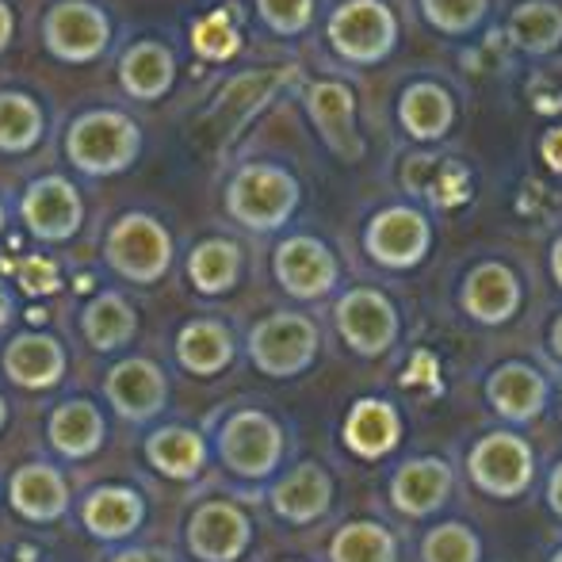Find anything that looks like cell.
I'll use <instances>...</instances> for the list:
<instances>
[{"label": "cell", "mask_w": 562, "mask_h": 562, "mask_svg": "<svg viewBox=\"0 0 562 562\" xmlns=\"http://www.w3.org/2000/svg\"><path fill=\"white\" fill-rule=\"evenodd\" d=\"M8 38H12V15H8V8L0 4V50L8 46Z\"/></svg>", "instance_id": "obj_45"}, {"label": "cell", "mask_w": 562, "mask_h": 562, "mask_svg": "<svg viewBox=\"0 0 562 562\" xmlns=\"http://www.w3.org/2000/svg\"><path fill=\"white\" fill-rule=\"evenodd\" d=\"M329 562H398V540L375 520H352L329 543Z\"/></svg>", "instance_id": "obj_28"}, {"label": "cell", "mask_w": 562, "mask_h": 562, "mask_svg": "<svg viewBox=\"0 0 562 562\" xmlns=\"http://www.w3.org/2000/svg\"><path fill=\"white\" fill-rule=\"evenodd\" d=\"M20 288L27 295H50L58 288V265L46 257H27L20 265Z\"/></svg>", "instance_id": "obj_39"}, {"label": "cell", "mask_w": 562, "mask_h": 562, "mask_svg": "<svg viewBox=\"0 0 562 562\" xmlns=\"http://www.w3.org/2000/svg\"><path fill=\"white\" fill-rule=\"evenodd\" d=\"M177 356L180 368L192 371V375H218L234 360V337H229L223 322H188L177 337Z\"/></svg>", "instance_id": "obj_26"}, {"label": "cell", "mask_w": 562, "mask_h": 562, "mask_svg": "<svg viewBox=\"0 0 562 562\" xmlns=\"http://www.w3.org/2000/svg\"><path fill=\"white\" fill-rule=\"evenodd\" d=\"M46 432H50V445L58 456L89 459L104 445V417H100V409L92 402L74 398L54 409L50 422H46Z\"/></svg>", "instance_id": "obj_24"}, {"label": "cell", "mask_w": 562, "mask_h": 562, "mask_svg": "<svg viewBox=\"0 0 562 562\" xmlns=\"http://www.w3.org/2000/svg\"><path fill=\"white\" fill-rule=\"evenodd\" d=\"M402 440V417L391 402L383 398H360L348 409L345 422V445L360 459H383L398 448Z\"/></svg>", "instance_id": "obj_23"}, {"label": "cell", "mask_w": 562, "mask_h": 562, "mask_svg": "<svg viewBox=\"0 0 562 562\" xmlns=\"http://www.w3.org/2000/svg\"><path fill=\"white\" fill-rule=\"evenodd\" d=\"M249 356L265 375L291 379L311 368L318 356V329L303 314H272L252 326Z\"/></svg>", "instance_id": "obj_3"}, {"label": "cell", "mask_w": 562, "mask_h": 562, "mask_svg": "<svg viewBox=\"0 0 562 562\" xmlns=\"http://www.w3.org/2000/svg\"><path fill=\"white\" fill-rule=\"evenodd\" d=\"M463 306L474 322L502 326L517 314L520 306V283L505 265H479L463 283Z\"/></svg>", "instance_id": "obj_21"}, {"label": "cell", "mask_w": 562, "mask_h": 562, "mask_svg": "<svg viewBox=\"0 0 562 562\" xmlns=\"http://www.w3.org/2000/svg\"><path fill=\"white\" fill-rule=\"evenodd\" d=\"M252 540V525L237 505L207 502L188 520V548L200 562H237Z\"/></svg>", "instance_id": "obj_9"}, {"label": "cell", "mask_w": 562, "mask_h": 562, "mask_svg": "<svg viewBox=\"0 0 562 562\" xmlns=\"http://www.w3.org/2000/svg\"><path fill=\"white\" fill-rule=\"evenodd\" d=\"M311 112L318 119L322 134L329 138V146L340 154H356V134H352V92L340 89L337 81H322L311 92Z\"/></svg>", "instance_id": "obj_30"}, {"label": "cell", "mask_w": 562, "mask_h": 562, "mask_svg": "<svg viewBox=\"0 0 562 562\" xmlns=\"http://www.w3.org/2000/svg\"><path fill=\"white\" fill-rule=\"evenodd\" d=\"M172 74H177V66H172V54L165 50V46H157V43L134 46V50L123 58V66H119L123 89L131 92V97H138V100L165 97V92H169V85H172Z\"/></svg>", "instance_id": "obj_27"}, {"label": "cell", "mask_w": 562, "mask_h": 562, "mask_svg": "<svg viewBox=\"0 0 562 562\" xmlns=\"http://www.w3.org/2000/svg\"><path fill=\"white\" fill-rule=\"evenodd\" d=\"M276 276L295 299H322L337 283V260L314 237H291L276 249Z\"/></svg>", "instance_id": "obj_14"}, {"label": "cell", "mask_w": 562, "mask_h": 562, "mask_svg": "<svg viewBox=\"0 0 562 562\" xmlns=\"http://www.w3.org/2000/svg\"><path fill=\"white\" fill-rule=\"evenodd\" d=\"M104 394L123 422L138 425L165 409V402H169V379H165V371L154 360H123L108 371Z\"/></svg>", "instance_id": "obj_10"}, {"label": "cell", "mask_w": 562, "mask_h": 562, "mask_svg": "<svg viewBox=\"0 0 562 562\" xmlns=\"http://www.w3.org/2000/svg\"><path fill=\"white\" fill-rule=\"evenodd\" d=\"M134 311L126 306L123 295H100L89 303V311H85L81 318V329L85 337H89L92 348H100V352H112V348H123L126 340L134 337Z\"/></svg>", "instance_id": "obj_29"}, {"label": "cell", "mask_w": 562, "mask_h": 562, "mask_svg": "<svg viewBox=\"0 0 562 562\" xmlns=\"http://www.w3.org/2000/svg\"><path fill=\"white\" fill-rule=\"evenodd\" d=\"M437 375H440V363L432 360L429 352H417L414 356V368H409V375H402V383H406V386H414V383L437 386Z\"/></svg>", "instance_id": "obj_41"}, {"label": "cell", "mask_w": 562, "mask_h": 562, "mask_svg": "<svg viewBox=\"0 0 562 562\" xmlns=\"http://www.w3.org/2000/svg\"><path fill=\"white\" fill-rule=\"evenodd\" d=\"M8 318H12V303H8L4 288H0V329H4V326H8Z\"/></svg>", "instance_id": "obj_46"}, {"label": "cell", "mask_w": 562, "mask_h": 562, "mask_svg": "<svg viewBox=\"0 0 562 562\" xmlns=\"http://www.w3.org/2000/svg\"><path fill=\"white\" fill-rule=\"evenodd\" d=\"M334 505V482L318 463H299L272 486V509L288 525H314Z\"/></svg>", "instance_id": "obj_18"}, {"label": "cell", "mask_w": 562, "mask_h": 562, "mask_svg": "<svg viewBox=\"0 0 562 562\" xmlns=\"http://www.w3.org/2000/svg\"><path fill=\"white\" fill-rule=\"evenodd\" d=\"M551 268H555V280L562 283V241L555 245V252H551Z\"/></svg>", "instance_id": "obj_48"}, {"label": "cell", "mask_w": 562, "mask_h": 562, "mask_svg": "<svg viewBox=\"0 0 562 562\" xmlns=\"http://www.w3.org/2000/svg\"><path fill=\"white\" fill-rule=\"evenodd\" d=\"M425 12L445 31H463L482 15V0H425Z\"/></svg>", "instance_id": "obj_37"}, {"label": "cell", "mask_w": 562, "mask_h": 562, "mask_svg": "<svg viewBox=\"0 0 562 562\" xmlns=\"http://www.w3.org/2000/svg\"><path fill=\"white\" fill-rule=\"evenodd\" d=\"M0 229H4V207H0Z\"/></svg>", "instance_id": "obj_50"}, {"label": "cell", "mask_w": 562, "mask_h": 562, "mask_svg": "<svg viewBox=\"0 0 562 562\" xmlns=\"http://www.w3.org/2000/svg\"><path fill=\"white\" fill-rule=\"evenodd\" d=\"M451 494V467L437 456L409 459L391 479V502L406 517H429Z\"/></svg>", "instance_id": "obj_15"}, {"label": "cell", "mask_w": 562, "mask_h": 562, "mask_svg": "<svg viewBox=\"0 0 562 562\" xmlns=\"http://www.w3.org/2000/svg\"><path fill=\"white\" fill-rule=\"evenodd\" d=\"M66 371V352L46 334H20L4 348V375L23 391H46Z\"/></svg>", "instance_id": "obj_20"}, {"label": "cell", "mask_w": 562, "mask_h": 562, "mask_svg": "<svg viewBox=\"0 0 562 562\" xmlns=\"http://www.w3.org/2000/svg\"><path fill=\"white\" fill-rule=\"evenodd\" d=\"M283 81V74H245L234 77L218 100L211 104V112L203 115V123L195 126V142L203 149H218L234 138V131H241V123L272 97V89Z\"/></svg>", "instance_id": "obj_8"}, {"label": "cell", "mask_w": 562, "mask_h": 562, "mask_svg": "<svg viewBox=\"0 0 562 562\" xmlns=\"http://www.w3.org/2000/svg\"><path fill=\"white\" fill-rule=\"evenodd\" d=\"M467 192H471V180H467V172L459 169V165H448V169L432 180V200H437L440 207H459V203L467 200Z\"/></svg>", "instance_id": "obj_40"}, {"label": "cell", "mask_w": 562, "mask_h": 562, "mask_svg": "<svg viewBox=\"0 0 562 562\" xmlns=\"http://www.w3.org/2000/svg\"><path fill=\"white\" fill-rule=\"evenodd\" d=\"M543 157H548L551 169L562 172V131H551L548 138H543Z\"/></svg>", "instance_id": "obj_43"}, {"label": "cell", "mask_w": 562, "mask_h": 562, "mask_svg": "<svg viewBox=\"0 0 562 562\" xmlns=\"http://www.w3.org/2000/svg\"><path fill=\"white\" fill-rule=\"evenodd\" d=\"M108 20L100 8L66 0L46 15V46L66 61H92L108 46Z\"/></svg>", "instance_id": "obj_13"}, {"label": "cell", "mask_w": 562, "mask_h": 562, "mask_svg": "<svg viewBox=\"0 0 562 562\" xmlns=\"http://www.w3.org/2000/svg\"><path fill=\"white\" fill-rule=\"evenodd\" d=\"M12 509L23 520H35V525H50L61 513L69 509V486L61 479L58 467L50 463H27L12 474Z\"/></svg>", "instance_id": "obj_19"}, {"label": "cell", "mask_w": 562, "mask_h": 562, "mask_svg": "<svg viewBox=\"0 0 562 562\" xmlns=\"http://www.w3.org/2000/svg\"><path fill=\"white\" fill-rule=\"evenodd\" d=\"M402 119H406V126L417 138H437L451 119V104L440 89L417 85V89H409L406 100H402Z\"/></svg>", "instance_id": "obj_33"}, {"label": "cell", "mask_w": 562, "mask_h": 562, "mask_svg": "<svg viewBox=\"0 0 562 562\" xmlns=\"http://www.w3.org/2000/svg\"><path fill=\"white\" fill-rule=\"evenodd\" d=\"M112 562H177V559H172L169 551H161V548H134V551L115 555Z\"/></svg>", "instance_id": "obj_42"}, {"label": "cell", "mask_w": 562, "mask_h": 562, "mask_svg": "<svg viewBox=\"0 0 562 562\" xmlns=\"http://www.w3.org/2000/svg\"><path fill=\"white\" fill-rule=\"evenodd\" d=\"M4 422H8V406H4V398H0V429H4Z\"/></svg>", "instance_id": "obj_49"}, {"label": "cell", "mask_w": 562, "mask_h": 562, "mask_svg": "<svg viewBox=\"0 0 562 562\" xmlns=\"http://www.w3.org/2000/svg\"><path fill=\"white\" fill-rule=\"evenodd\" d=\"M548 505H551L555 517H562V463L551 471V479H548Z\"/></svg>", "instance_id": "obj_44"}, {"label": "cell", "mask_w": 562, "mask_h": 562, "mask_svg": "<svg viewBox=\"0 0 562 562\" xmlns=\"http://www.w3.org/2000/svg\"><path fill=\"white\" fill-rule=\"evenodd\" d=\"M226 200H229V215H234L237 223H245L252 229H276L295 211L299 188L283 169L252 165V169L237 172Z\"/></svg>", "instance_id": "obj_5"}, {"label": "cell", "mask_w": 562, "mask_h": 562, "mask_svg": "<svg viewBox=\"0 0 562 562\" xmlns=\"http://www.w3.org/2000/svg\"><path fill=\"white\" fill-rule=\"evenodd\" d=\"M43 134V115H38L35 100L20 97V92H0V149L20 154L31 149Z\"/></svg>", "instance_id": "obj_32"}, {"label": "cell", "mask_w": 562, "mask_h": 562, "mask_svg": "<svg viewBox=\"0 0 562 562\" xmlns=\"http://www.w3.org/2000/svg\"><path fill=\"white\" fill-rule=\"evenodd\" d=\"M188 272H192V283L203 295H223V291H229L237 283L241 252L229 241H203V245H195L192 260H188Z\"/></svg>", "instance_id": "obj_31"}, {"label": "cell", "mask_w": 562, "mask_h": 562, "mask_svg": "<svg viewBox=\"0 0 562 562\" xmlns=\"http://www.w3.org/2000/svg\"><path fill=\"white\" fill-rule=\"evenodd\" d=\"M329 38L345 58L352 61H375L386 54L394 38V20L383 4L375 0H352L334 15L329 23Z\"/></svg>", "instance_id": "obj_12"}, {"label": "cell", "mask_w": 562, "mask_h": 562, "mask_svg": "<svg viewBox=\"0 0 562 562\" xmlns=\"http://www.w3.org/2000/svg\"><path fill=\"white\" fill-rule=\"evenodd\" d=\"M337 329L345 345L360 356H383L398 337V314H394L391 299L379 291H348L337 303Z\"/></svg>", "instance_id": "obj_7"}, {"label": "cell", "mask_w": 562, "mask_h": 562, "mask_svg": "<svg viewBox=\"0 0 562 562\" xmlns=\"http://www.w3.org/2000/svg\"><path fill=\"white\" fill-rule=\"evenodd\" d=\"M548 379L528 363H502L494 375L486 379V398L505 422L525 425L536 422L548 406Z\"/></svg>", "instance_id": "obj_16"}, {"label": "cell", "mask_w": 562, "mask_h": 562, "mask_svg": "<svg viewBox=\"0 0 562 562\" xmlns=\"http://www.w3.org/2000/svg\"><path fill=\"white\" fill-rule=\"evenodd\" d=\"M23 223L38 241H69L81 226V195L69 180H35L23 195Z\"/></svg>", "instance_id": "obj_11"}, {"label": "cell", "mask_w": 562, "mask_h": 562, "mask_svg": "<svg viewBox=\"0 0 562 562\" xmlns=\"http://www.w3.org/2000/svg\"><path fill=\"white\" fill-rule=\"evenodd\" d=\"M479 555H482L479 536H474L467 525H456V520L432 528L422 543L425 562H479Z\"/></svg>", "instance_id": "obj_35"}, {"label": "cell", "mask_w": 562, "mask_h": 562, "mask_svg": "<svg viewBox=\"0 0 562 562\" xmlns=\"http://www.w3.org/2000/svg\"><path fill=\"white\" fill-rule=\"evenodd\" d=\"M260 15L276 31L291 35V31H303L306 20H311V0H260Z\"/></svg>", "instance_id": "obj_38"}, {"label": "cell", "mask_w": 562, "mask_h": 562, "mask_svg": "<svg viewBox=\"0 0 562 562\" xmlns=\"http://www.w3.org/2000/svg\"><path fill=\"white\" fill-rule=\"evenodd\" d=\"M146 459L165 479L188 482L207 463V440L195 429H188V425H169V429H157L154 437L146 440Z\"/></svg>", "instance_id": "obj_25"}, {"label": "cell", "mask_w": 562, "mask_h": 562, "mask_svg": "<svg viewBox=\"0 0 562 562\" xmlns=\"http://www.w3.org/2000/svg\"><path fill=\"white\" fill-rule=\"evenodd\" d=\"M138 154V126L115 112H92L69 126V161L89 177H112Z\"/></svg>", "instance_id": "obj_1"}, {"label": "cell", "mask_w": 562, "mask_h": 562, "mask_svg": "<svg viewBox=\"0 0 562 562\" xmlns=\"http://www.w3.org/2000/svg\"><path fill=\"white\" fill-rule=\"evenodd\" d=\"M471 479L490 497H520L532 486L536 456L517 432H490L471 448Z\"/></svg>", "instance_id": "obj_6"}, {"label": "cell", "mask_w": 562, "mask_h": 562, "mask_svg": "<svg viewBox=\"0 0 562 562\" xmlns=\"http://www.w3.org/2000/svg\"><path fill=\"white\" fill-rule=\"evenodd\" d=\"M81 520L97 540H126L146 520V502L131 486H100L85 497Z\"/></svg>", "instance_id": "obj_22"}, {"label": "cell", "mask_w": 562, "mask_h": 562, "mask_svg": "<svg viewBox=\"0 0 562 562\" xmlns=\"http://www.w3.org/2000/svg\"><path fill=\"white\" fill-rule=\"evenodd\" d=\"M108 265L131 283H157L172 265V241L165 226L146 215L119 218L108 234Z\"/></svg>", "instance_id": "obj_4"}, {"label": "cell", "mask_w": 562, "mask_h": 562, "mask_svg": "<svg viewBox=\"0 0 562 562\" xmlns=\"http://www.w3.org/2000/svg\"><path fill=\"white\" fill-rule=\"evenodd\" d=\"M429 249V226L417 211L394 207L371 223L368 229V252L386 268H409Z\"/></svg>", "instance_id": "obj_17"}, {"label": "cell", "mask_w": 562, "mask_h": 562, "mask_svg": "<svg viewBox=\"0 0 562 562\" xmlns=\"http://www.w3.org/2000/svg\"><path fill=\"white\" fill-rule=\"evenodd\" d=\"M551 348H555V356H562V318L551 326Z\"/></svg>", "instance_id": "obj_47"}, {"label": "cell", "mask_w": 562, "mask_h": 562, "mask_svg": "<svg viewBox=\"0 0 562 562\" xmlns=\"http://www.w3.org/2000/svg\"><path fill=\"white\" fill-rule=\"evenodd\" d=\"M551 562H562V551H559V555H555V559H551Z\"/></svg>", "instance_id": "obj_51"}, {"label": "cell", "mask_w": 562, "mask_h": 562, "mask_svg": "<svg viewBox=\"0 0 562 562\" xmlns=\"http://www.w3.org/2000/svg\"><path fill=\"white\" fill-rule=\"evenodd\" d=\"M513 35L528 50H555L562 38V12L551 4H525L513 15Z\"/></svg>", "instance_id": "obj_34"}, {"label": "cell", "mask_w": 562, "mask_h": 562, "mask_svg": "<svg viewBox=\"0 0 562 562\" xmlns=\"http://www.w3.org/2000/svg\"><path fill=\"white\" fill-rule=\"evenodd\" d=\"M218 456L237 479H268L283 459V429L260 409H237L218 429Z\"/></svg>", "instance_id": "obj_2"}, {"label": "cell", "mask_w": 562, "mask_h": 562, "mask_svg": "<svg viewBox=\"0 0 562 562\" xmlns=\"http://www.w3.org/2000/svg\"><path fill=\"white\" fill-rule=\"evenodd\" d=\"M192 43H195V50H200V58L226 61L229 54H237V46H241V35H237V27L229 23L226 12H215V15H207V20L195 23Z\"/></svg>", "instance_id": "obj_36"}]
</instances>
